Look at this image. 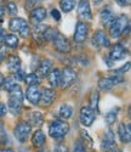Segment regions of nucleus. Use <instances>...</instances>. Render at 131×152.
I'll return each mask as SVG.
<instances>
[{
	"mask_svg": "<svg viewBox=\"0 0 131 152\" xmlns=\"http://www.w3.org/2000/svg\"><path fill=\"white\" fill-rule=\"evenodd\" d=\"M47 16V12L44 7H35L31 11V18L34 23H40L41 21H44Z\"/></svg>",
	"mask_w": 131,
	"mask_h": 152,
	"instance_id": "20",
	"label": "nucleus"
},
{
	"mask_svg": "<svg viewBox=\"0 0 131 152\" xmlns=\"http://www.w3.org/2000/svg\"><path fill=\"white\" fill-rule=\"evenodd\" d=\"M101 17V22L104 24V26H111V23L114 21L115 16H114V12L112 11V9L109 6H106L100 14Z\"/></svg>",
	"mask_w": 131,
	"mask_h": 152,
	"instance_id": "19",
	"label": "nucleus"
},
{
	"mask_svg": "<svg viewBox=\"0 0 131 152\" xmlns=\"http://www.w3.org/2000/svg\"><path fill=\"white\" fill-rule=\"evenodd\" d=\"M7 68L11 72H16L18 69H21V60L17 55H11L7 58Z\"/></svg>",
	"mask_w": 131,
	"mask_h": 152,
	"instance_id": "22",
	"label": "nucleus"
},
{
	"mask_svg": "<svg viewBox=\"0 0 131 152\" xmlns=\"http://www.w3.org/2000/svg\"><path fill=\"white\" fill-rule=\"evenodd\" d=\"M6 55H7V49L5 45H0V63H1L5 58H6Z\"/></svg>",
	"mask_w": 131,
	"mask_h": 152,
	"instance_id": "36",
	"label": "nucleus"
},
{
	"mask_svg": "<svg viewBox=\"0 0 131 152\" xmlns=\"http://www.w3.org/2000/svg\"><path fill=\"white\" fill-rule=\"evenodd\" d=\"M36 0H27V7H32Z\"/></svg>",
	"mask_w": 131,
	"mask_h": 152,
	"instance_id": "44",
	"label": "nucleus"
},
{
	"mask_svg": "<svg viewBox=\"0 0 131 152\" xmlns=\"http://www.w3.org/2000/svg\"><path fill=\"white\" fill-rule=\"evenodd\" d=\"M56 99V93L52 88H45L40 95V104L43 106H50Z\"/></svg>",
	"mask_w": 131,
	"mask_h": 152,
	"instance_id": "15",
	"label": "nucleus"
},
{
	"mask_svg": "<svg viewBox=\"0 0 131 152\" xmlns=\"http://www.w3.org/2000/svg\"><path fill=\"white\" fill-rule=\"evenodd\" d=\"M95 121V111H92L89 106H84L80 110V122L85 126H90Z\"/></svg>",
	"mask_w": 131,
	"mask_h": 152,
	"instance_id": "12",
	"label": "nucleus"
},
{
	"mask_svg": "<svg viewBox=\"0 0 131 152\" xmlns=\"http://www.w3.org/2000/svg\"><path fill=\"white\" fill-rule=\"evenodd\" d=\"M7 11H9V14H11V15H16L17 14V6H16V4L10 1L7 4Z\"/></svg>",
	"mask_w": 131,
	"mask_h": 152,
	"instance_id": "34",
	"label": "nucleus"
},
{
	"mask_svg": "<svg viewBox=\"0 0 131 152\" xmlns=\"http://www.w3.org/2000/svg\"><path fill=\"white\" fill-rule=\"evenodd\" d=\"M32 142L35 147H41L45 144V135L41 130H36L32 136Z\"/></svg>",
	"mask_w": 131,
	"mask_h": 152,
	"instance_id": "24",
	"label": "nucleus"
},
{
	"mask_svg": "<svg viewBox=\"0 0 131 152\" xmlns=\"http://www.w3.org/2000/svg\"><path fill=\"white\" fill-rule=\"evenodd\" d=\"M47 79H49V84L51 85L52 89L60 86L61 85V69H58V68L52 69L47 75Z\"/></svg>",
	"mask_w": 131,
	"mask_h": 152,
	"instance_id": "21",
	"label": "nucleus"
},
{
	"mask_svg": "<svg viewBox=\"0 0 131 152\" xmlns=\"http://www.w3.org/2000/svg\"><path fill=\"white\" fill-rule=\"evenodd\" d=\"M112 152H122V151H120V150H113Z\"/></svg>",
	"mask_w": 131,
	"mask_h": 152,
	"instance_id": "48",
	"label": "nucleus"
},
{
	"mask_svg": "<svg viewBox=\"0 0 131 152\" xmlns=\"http://www.w3.org/2000/svg\"><path fill=\"white\" fill-rule=\"evenodd\" d=\"M17 85V82L15 80V78L14 77H9V78H6V79H4V82H3V88L6 90V91H11Z\"/></svg>",
	"mask_w": 131,
	"mask_h": 152,
	"instance_id": "30",
	"label": "nucleus"
},
{
	"mask_svg": "<svg viewBox=\"0 0 131 152\" xmlns=\"http://www.w3.org/2000/svg\"><path fill=\"white\" fill-rule=\"evenodd\" d=\"M78 14L84 20H92V14H91V7L89 0H79L78 3Z\"/></svg>",
	"mask_w": 131,
	"mask_h": 152,
	"instance_id": "13",
	"label": "nucleus"
},
{
	"mask_svg": "<svg viewBox=\"0 0 131 152\" xmlns=\"http://www.w3.org/2000/svg\"><path fill=\"white\" fill-rule=\"evenodd\" d=\"M40 95H41V91L39 90V88L36 85L28 86L27 90H25V97L33 105H38L40 102Z\"/></svg>",
	"mask_w": 131,
	"mask_h": 152,
	"instance_id": "14",
	"label": "nucleus"
},
{
	"mask_svg": "<svg viewBox=\"0 0 131 152\" xmlns=\"http://www.w3.org/2000/svg\"><path fill=\"white\" fill-rule=\"evenodd\" d=\"M51 15H52V17H54V20H56V21L61 20V12L57 9H52L51 10Z\"/></svg>",
	"mask_w": 131,
	"mask_h": 152,
	"instance_id": "37",
	"label": "nucleus"
},
{
	"mask_svg": "<svg viewBox=\"0 0 131 152\" xmlns=\"http://www.w3.org/2000/svg\"><path fill=\"white\" fill-rule=\"evenodd\" d=\"M74 152H86V148H85L84 144L80 140L75 141V144H74Z\"/></svg>",
	"mask_w": 131,
	"mask_h": 152,
	"instance_id": "32",
	"label": "nucleus"
},
{
	"mask_svg": "<svg viewBox=\"0 0 131 152\" xmlns=\"http://www.w3.org/2000/svg\"><path fill=\"white\" fill-rule=\"evenodd\" d=\"M115 3H118L120 6H126L130 4V0H115Z\"/></svg>",
	"mask_w": 131,
	"mask_h": 152,
	"instance_id": "42",
	"label": "nucleus"
},
{
	"mask_svg": "<svg viewBox=\"0 0 131 152\" xmlns=\"http://www.w3.org/2000/svg\"><path fill=\"white\" fill-rule=\"evenodd\" d=\"M129 28V18L126 15H120L116 18H114V21L111 23L109 26V35L113 39H118L120 38L124 32Z\"/></svg>",
	"mask_w": 131,
	"mask_h": 152,
	"instance_id": "2",
	"label": "nucleus"
},
{
	"mask_svg": "<svg viewBox=\"0 0 131 152\" xmlns=\"http://www.w3.org/2000/svg\"><path fill=\"white\" fill-rule=\"evenodd\" d=\"M69 132V124L64 121H55L49 126V134L54 139H62Z\"/></svg>",
	"mask_w": 131,
	"mask_h": 152,
	"instance_id": "4",
	"label": "nucleus"
},
{
	"mask_svg": "<svg viewBox=\"0 0 131 152\" xmlns=\"http://www.w3.org/2000/svg\"><path fill=\"white\" fill-rule=\"evenodd\" d=\"M9 99H7V104H9V111L12 115H20L22 105H23V94L21 86L17 84L11 91H9Z\"/></svg>",
	"mask_w": 131,
	"mask_h": 152,
	"instance_id": "1",
	"label": "nucleus"
},
{
	"mask_svg": "<svg viewBox=\"0 0 131 152\" xmlns=\"http://www.w3.org/2000/svg\"><path fill=\"white\" fill-rule=\"evenodd\" d=\"M3 82H4V77H3V74L0 73V86L3 85Z\"/></svg>",
	"mask_w": 131,
	"mask_h": 152,
	"instance_id": "45",
	"label": "nucleus"
},
{
	"mask_svg": "<svg viewBox=\"0 0 131 152\" xmlns=\"http://www.w3.org/2000/svg\"><path fill=\"white\" fill-rule=\"evenodd\" d=\"M31 123L33 125H40L43 123V115H41V112H38V111H34L31 113Z\"/></svg>",
	"mask_w": 131,
	"mask_h": 152,
	"instance_id": "29",
	"label": "nucleus"
},
{
	"mask_svg": "<svg viewBox=\"0 0 131 152\" xmlns=\"http://www.w3.org/2000/svg\"><path fill=\"white\" fill-rule=\"evenodd\" d=\"M0 152H14L12 150H9V148H6V150H0Z\"/></svg>",
	"mask_w": 131,
	"mask_h": 152,
	"instance_id": "46",
	"label": "nucleus"
},
{
	"mask_svg": "<svg viewBox=\"0 0 131 152\" xmlns=\"http://www.w3.org/2000/svg\"><path fill=\"white\" fill-rule=\"evenodd\" d=\"M118 134H119V137H120L122 142L129 144L130 140H131V128H130V124L120 123L119 126H118Z\"/></svg>",
	"mask_w": 131,
	"mask_h": 152,
	"instance_id": "18",
	"label": "nucleus"
},
{
	"mask_svg": "<svg viewBox=\"0 0 131 152\" xmlns=\"http://www.w3.org/2000/svg\"><path fill=\"white\" fill-rule=\"evenodd\" d=\"M76 78V73L74 69H72L71 67H66L63 68V71H61V88L66 89V88L71 86L74 80Z\"/></svg>",
	"mask_w": 131,
	"mask_h": 152,
	"instance_id": "8",
	"label": "nucleus"
},
{
	"mask_svg": "<svg viewBox=\"0 0 131 152\" xmlns=\"http://www.w3.org/2000/svg\"><path fill=\"white\" fill-rule=\"evenodd\" d=\"M54 152H68V148L66 147L64 145H56L54 148Z\"/></svg>",
	"mask_w": 131,
	"mask_h": 152,
	"instance_id": "39",
	"label": "nucleus"
},
{
	"mask_svg": "<svg viewBox=\"0 0 131 152\" xmlns=\"http://www.w3.org/2000/svg\"><path fill=\"white\" fill-rule=\"evenodd\" d=\"M92 45L95 48H108V46H111L109 38L103 31H101V29L96 31L92 37Z\"/></svg>",
	"mask_w": 131,
	"mask_h": 152,
	"instance_id": "10",
	"label": "nucleus"
},
{
	"mask_svg": "<svg viewBox=\"0 0 131 152\" xmlns=\"http://www.w3.org/2000/svg\"><path fill=\"white\" fill-rule=\"evenodd\" d=\"M51 71H52V61L45 58L40 62V65L36 68V75L39 78H46Z\"/></svg>",
	"mask_w": 131,
	"mask_h": 152,
	"instance_id": "16",
	"label": "nucleus"
},
{
	"mask_svg": "<svg viewBox=\"0 0 131 152\" xmlns=\"http://www.w3.org/2000/svg\"><path fill=\"white\" fill-rule=\"evenodd\" d=\"M80 133H82V137L84 139V140H87V141H89V145H90V146H92V139L89 136V134H87L85 130H82Z\"/></svg>",
	"mask_w": 131,
	"mask_h": 152,
	"instance_id": "38",
	"label": "nucleus"
},
{
	"mask_svg": "<svg viewBox=\"0 0 131 152\" xmlns=\"http://www.w3.org/2000/svg\"><path fill=\"white\" fill-rule=\"evenodd\" d=\"M75 6V0H61L60 1V7L63 12H71Z\"/></svg>",
	"mask_w": 131,
	"mask_h": 152,
	"instance_id": "26",
	"label": "nucleus"
},
{
	"mask_svg": "<svg viewBox=\"0 0 131 152\" xmlns=\"http://www.w3.org/2000/svg\"><path fill=\"white\" fill-rule=\"evenodd\" d=\"M24 82L27 83L28 86H32V85H36L38 86L39 83H40V78H39L35 73H29V74H25Z\"/></svg>",
	"mask_w": 131,
	"mask_h": 152,
	"instance_id": "27",
	"label": "nucleus"
},
{
	"mask_svg": "<svg viewBox=\"0 0 131 152\" xmlns=\"http://www.w3.org/2000/svg\"><path fill=\"white\" fill-rule=\"evenodd\" d=\"M5 35H6V33H5V31H4V28L0 26V45H3L4 44V39H5Z\"/></svg>",
	"mask_w": 131,
	"mask_h": 152,
	"instance_id": "40",
	"label": "nucleus"
},
{
	"mask_svg": "<svg viewBox=\"0 0 131 152\" xmlns=\"http://www.w3.org/2000/svg\"><path fill=\"white\" fill-rule=\"evenodd\" d=\"M118 108H113V110H111L107 115H106V118H104V121H106V123L108 124V125H112L114 122H115V119H116V116H118Z\"/></svg>",
	"mask_w": 131,
	"mask_h": 152,
	"instance_id": "31",
	"label": "nucleus"
},
{
	"mask_svg": "<svg viewBox=\"0 0 131 152\" xmlns=\"http://www.w3.org/2000/svg\"><path fill=\"white\" fill-rule=\"evenodd\" d=\"M4 15H5V10H4V6H0V21L3 20Z\"/></svg>",
	"mask_w": 131,
	"mask_h": 152,
	"instance_id": "43",
	"label": "nucleus"
},
{
	"mask_svg": "<svg viewBox=\"0 0 131 152\" xmlns=\"http://www.w3.org/2000/svg\"><path fill=\"white\" fill-rule=\"evenodd\" d=\"M6 115V107L3 102H0V117H4Z\"/></svg>",
	"mask_w": 131,
	"mask_h": 152,
	"instance_id": "41",
	"label": "nucleus"
},
{
	"mask_svg": "<svg viewBox=\"0 0 131 152\" xmlns=\"http://www.w3.org/2000/svg\"><path fill=\"white\" fill-rule=\"evenodd\" d=\"M52 42H54V46H55V49L57 50V51H60L62 54H67V53L71 51V44H69L68 39L63 34L57 33L54 39H52Z\"/></svg>",
	"mask_w": 131,
	"mask_h": 152,
	"instance_id": "7",
	"label": "nucleus"
},
{
	"mask_svg": "<svg viewBox=\"0 0 131 152\" xmlns=\"http://www.w3.org/2000/svg\"><path fill=\"white\" fill-rule=\"evenodd\" d=\"M9 27L11 29V32L18 33L22 38H27L29 35V33H31L28 22L25 21L24 18H21V17H14V18H11L10 22H9Z\"/></svg>",
	"mask_w": 131,
	"mask_h": 152,
	"instance_id": "3",
	"label": "nucleus"
},
{
	"mask_svg": "<svg viewBox=\"0 0 131 152\" xmlns=\"http://www.w3.org/2000/svg\"><path fill=\"white\" fill-rule=\"evenodd\" d=\"M24 77H25V75H24V72L22 71V69H18V71H16L15 72V74H14V78H15V80L17 82H21V80H24Z\"/></svg>",
	"mask_w": 131,
	"mask_h": 152,
	"instance_id": "35",
	"label": "nucleus"
},
{
	"mask_svg": "<svg viewBox=\"0 0 131 152\" xmlns=\"http://www.w3.org/2000/svg\"><path fill=\"white\" fill-rule=\"evenodd\" d=\"M130 69V62H127L125 66H123V67H120V68H118V69H115L112 74H125V72H127Z\"/></svg>",
	"mask_w": 131,
	"mask_h": 152,
	"instance_id": "33",
	"label": "nucleus"
},
{
	"mask_svg": "<svg viewBox=\"0 0 131 152\" xmlns=\"http://www.w3.org/2000/svg\"><path fill=\"white\" fill-rule=\"evenodd\" d=\"M98 100H100V94L97 91H94L90 95V108L92 111H97L98 108Z\"/></svg>",
	"mask_w": 131,
	"mask_h": 152,
	"instance_id": "28",
	"label": "nucleus"
},
{
	"mask_svg": "<svg viewBox=\"0 0 131 152\" xmlns=\"http://www.w3.org/2000/svg\"><path fill=\"white\" fill-rule=\"evenodd\" d=\"M58 115L61 118L63 119H69L72 116H73V107L71 105H67L64 104L60 107V111H58Z\"/></svg>",
	"mask_w": 131,
	"mask_h": 152,
	"instance_id": "25",
	"label": "nucleus"
},
{
	"mask_svg": "<svg viewBox=\"0 0 131 152\" xmlns=\"http://www.w3.org/2000/svg\"><path fill=\"white\" fill-rule=\"evenodd\" d=\"M123 82V77L122 75H118V74H112L111 77H104V78H101L98 80V88L101 90H111L112 88L118 84V83H122Z\"/></svg>",
	"mask_w": 131,
	"mask_h": 152,
	"instance_id": "6",
	"label": "nucleus"
},
{
	"mask_svg": "<svg viewBox=\"0 0 131 152\" xmlns=\"http://www.w3.org/2000/svg\"><path fill=\"white\" fill-rule=\"evenodd\" d=\"M114 144H115L114 134H113L112 129H108L107 133H106V135H104L103 139H102L101 148H102V151H111L114 147Z\"/></svg>",
	"mask_w": 131,
	"mask_h": 152,
	"instance_id": "17",
	"label": "nucleus"
},
{
	"mask_svg": "<svg viewBox=\"0 0 131 152\" xmlns=\"http://www.w3.org/2000/svg\"><path fill=\"white\" fill-rule=\"evenodd\" d=\"M31 130H32V125L28 122H21L15 126L14 134L20 142H25Z\"/></svg>",
	"mask_w": 131,
	"mask_h": 152,
	"instance_id": "5",
	"label": "nucleus"
},
{
	"mask_svg": "<svg viewBox=\"0 0 131 152\" xmlns=\"http://www.w3.org/2000/svg\"><path fill=\"white\" fill-rule=\"evenodd\" d=\"M4 44H5V46H6V48H10V49H16V48L18 46L20 42H18V38H17L15 34L10 33V34H6V35H5Z\"/></svg>",
	"mask_w": 131,
	"mask_h": 152,
	"instance_id": "23",
	"label": "nucleus"
},
{
	"mask_svg": "<svg viewBox=\"0 0 131 152\" xmlns=\"http://www.w3.org/2000/svg\"><path fill=\"white\" fill-rule=\"evenodd\" d=\"M101 1H102V0H94V3H95V4H100Z\"/></svg>",
	"mask_w": 131,
	"mask_h": 152,
	"instance_id": "47",
	"label": "nucleus"
},
{
	"mask_svg": "<svg viewBox=\"0 0 131 152\" xmlns=\"http://www.w3.org/2000/svg\"><path fill=\"white\" fill-rule=\"evenodd\" d=\"M89 28L86 26V23L83 21H78L75 24V32H74V40L76 43H84L86 40Z\"/></svg>",
	"mask_w": 131,
	"mask_h": 152,
	"instance_id": "11",
	"label": "nucleus"
},
{
	"mask_svg": "<svg viewBox=\"0 0 131 152\" xmlns=\"http://www.w3.org/2000/svg\"><path fill=\"white\" fill-rule=\"evenodd\" d=\"M125 56H127V50L125 49V46L123 44H114L111 46L108 58L112 62L123 60V58H125Z\"/></svg>",
	"mask_w": 131,
	"mask_h": 152,
	"instance_id": "9",
	"label": "nucleus"
}]
</instances>
